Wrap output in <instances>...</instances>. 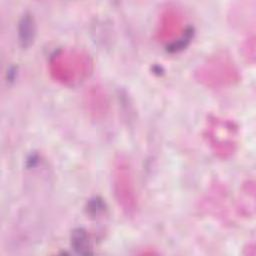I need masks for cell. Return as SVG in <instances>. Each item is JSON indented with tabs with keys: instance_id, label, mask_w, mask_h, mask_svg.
I'll list each match as a JSON object with an SVG mask.
<instances>
[{
	"instance_id": "obj_1",
	"label": "cell",
	"mask_w": 256,
	"mask_h": 256,
	"mask_svg": "<svg viewBox=\"0 0 256 256\" xmlns=\"http://www.w3.org/2000/svg\"><path fill=\"white\" fill-rule=\"evenodd\" d=\"M92 70V61L84 52L60 50L50 60V72L54 79L65 85L83 81Z\"/></svg>"
},
{
	"instance_id": "obj_2",
	"label": "cell",
	"mask_w": 256,
	"mask_h": 256,
	"mask_svg": "<svg viewBox=\"0 0 256 256\" xmlns=\"http://www.w3.org/2000/svg\"><path fill=\"white\" fill-rule=\"evenodd\" d=\"M112 187L118 206L127 216H134L139 208L131 164L124 154H118L113 162Z\"/></svg>"
},
{
	"instance_id": "obj_3",
	"label": "cell",
	"mask_w": 256,
	"mask_h": 256,
	"mask_svg": "<svg viewBox=\"0 0 256 256\" xmlns=\"http://www.w3.org/2000/svg\"><path fill=\"white\" fill-rule=\"evenodd\" d=\"M196 78L207 87L220 88L236 82L239 75L234 62L228 55L216 53L199 66Z\"/></svg>"
},
{
	"instance_id": "obj_4",
	"label": "cell",
	"mask_w": 256,
	"mask_h": 256,
	"mask_svg": "<svg viewBox=\"0 0 256 256\" xmlns=\"http://www.w3.org/2000/svg\"><path fill=\"white\" fill-rule=\"evenodd\" d=\"M205 136L211 148L220 157L230 156L236 146V127L228 120L210 118L205 129Z\"/></svg>"
},
{
	"instance_id": "obj_5",
	"label": "cell",
	"mask_w": 256,
	"mask_h": 256,
	"mask_svg": "<svg viewBox=\"0 0 256 256\" xmlns=\"http://www.w3.org/2000/svg\"><path fill=\"white\" fill-rule=\"evenodd\" d=\"M73 243L75 246V249L80 253H88V241L86 235L82 231H78L76 233V236L73 238Z\"/></svg>"
}]
</instances>
